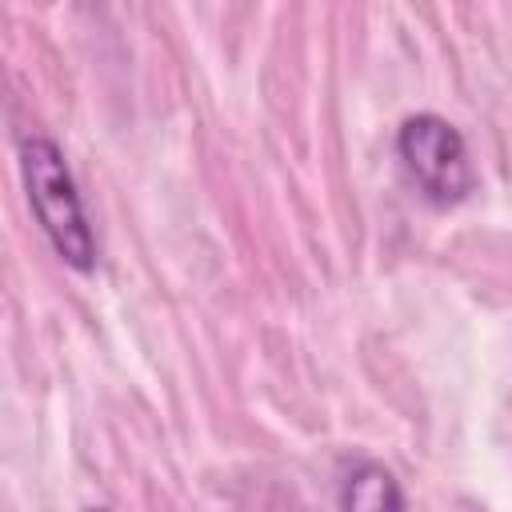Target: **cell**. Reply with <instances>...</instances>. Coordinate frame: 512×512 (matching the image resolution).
Returning <instances> with one entry per match:
<instances>
[{"label":"cell","instance_id":"7a4b0ae2","mask_svg":"<svg viewBox=\"0 0 512 512\" xmlns=\"http://www.w3.org/2000/svg\"><path fill=\"white\" fill-rule=\"evenodd\" d=\"M396 156L420 196L436 208L464 204L476 192V168L464 132L440 112H412L396 128Z\"/></svg>","mask_w":512,"mask_h":512},{"label":"cell","instance_id":"3957f363","mask_svg":"<svg viewBox=\"0 0 512 512\" xmlns=\"http://www.w3.org/2000/svg\"><path fill=\"white\" fill-rule=\"evenodd\" d=\"M340 508H360V512H384V508H404L408 496L400 492L396 476L368 456H352L340 464V492H336Z\"/></svg>","mask_w":512,"mask_h":512},{"label":"cell","instance_id":"6da1fadb","mask_svg":"<svg viewBox=\"0 0 512 512\" xmlns=\"http://www.w3.org/2000/svg\"><path fill=\"white\" fill-rule=\"evenodd\" d=\"M20 176L40 232L72 272H92L100 260L96 232L88 224L76 176L52 136H20Z\"/></svg>","mask_w":512,"mask_h":512}]
</instances>
